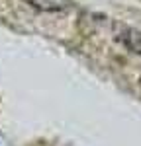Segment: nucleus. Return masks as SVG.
I'll use <instances>...</instances> for the list:
<instances>
[{
	"instance_id": "obj_1",
	"label": "nucleus",
	"mask_w": 141,
	"mask_h": 146,
	"mask_svg": "<svg viewBox=\"0 0 141 146\" xmlns=\"http://www.w3.org/2000/svg\"><path fill=\"white\" fill-rule=\"evenodd\" d=\"M26 2L35 6L37 10H45V12H63L73 6L70 0H26Z\"/></svg>"
}]
</instances>
